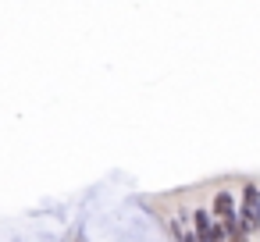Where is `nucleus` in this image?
I'll use <instances>...</instances> for the list:
<instances>
[{
    "label": "nucleus",
    "mask_w": 260,
    "mask_h": 242,
    "mask_svg": "<svg viewBox=\"0 0 260 242\" xmlns=\"http://www.w3.org/2000/svg\"><path fill=\"white\" fill-rule=\"evenodd\" d=\"M171 228H175L178 242H196V235H192V231H182V224H171Z\"/></svg>",
    "instance_id": "4"
},
{
    "label": "nucleus",
    "mask_w": 260,
    "mask_h": 242,
    "mask_svg": "<svg viewBox=\"0 0 260 242\" xmlns=\"http://www.w3.org/2000/svg\"><path fill=\"white\" fill-rule=\"evenodd\" d=\"M239 221H242V228L249 235L260 231V189L253 182L242 185V192H239Z\"/></svg>",
    "instance_id": "1"
},
{
    "label": "nucleus",
    "mask_w": 260,
    "mask_h": 242,
    "mask_svg": "<svg viewBox=\"0 0 260 242\" xmlns=\"http://www.w3.org/2000/svg\"><path fill=\"white\" fill-rule=\"evenodd\" d=\"M210 242H228V238H224V224H214V231H210Z\"/></svg>",
    "instance_id": "5"
},
{
    "label": "nucleus",
    "mask_w": 260,
    "mask_h": 242,
    "mask_svg": "<svg viewBox=\"0 0 260 242\" xmlns=\"http://www.w3.org/2000/svg\"><path fill=\"white\" fill-rule=\"evenodd\" d=\"M224 238H228V242H249V231H246V228H242V221L235 217V221H228V224H224Z\"/></svg>",
    "instance_id": "3"
},
{
    "label": "nucleus",
    "mask_w": 260,
    "mask_h": 242,
    "mask_svg": "<svg viewBox=\"0 0 260 242\" xmlns=\"http://www.w3.org/2000/svg\"><path fill=\"white\" fill-rule=\"evenodd\" d=\"M210 217L217 221V224H228V221H235L239 217V196H232V192H214V199H210Z\"/></svg>",
    "instance_id": "2"
}]
</instances>
